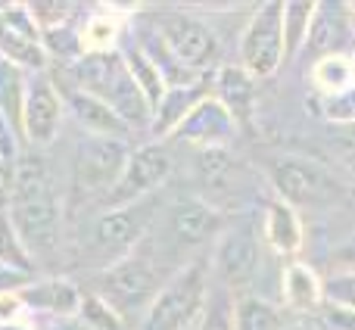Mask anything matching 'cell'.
Instances as JSON below:
<instances>
[{
	"instance_id": "cell-19",
	"label": "cell",
	"mask_w": 355,
	"mask_h": 330,
	"mask_svg": "<svg viewBox=\"0 0 355 330\" xmlns=\"http://www.w3.org/2000/svg\"><path fill=\"white\" fill-rule=\"evenodd\" d=\"M252 75L243 72L240 66H221L212 75V97L234 116V122H246L252 116V103H256V87H252Z\"/></svg>"
},
{
	"instance_id": "cell-31",
	"label": "cell",
	"mask_w": 355,
	"mask_h": 330,
	"mask_svg": "<svg viewBox=\"0 0 355 330\" xmlns=\"http://www.w3.org/2000/svg\"><path fill=\"white\" fill-rule=\"evenodd\" d=\"M19 128L10 122L6 116H0V168L10 175L12 168H16L19 156H22V150H19Z\"/></svg>"
},
{
	"instance_id": "cell-15",
	"label": "cell",
	"mask_w": 355,
	"mask_h": 330,
	"mask_svg": "<svg viewBox=\"0 0 355 330\" xmlns=\"http://www.w3.org/2000/svg\"><path fill=\"white\" fill-rule=\"evenodd\" d=\"M19 302L25 306L28 315H56V318H72L78 315V306H81V296L85 290L78 287L75 281L69 277H37L31 281L25 290H19Z\"/></svg>"
},
{
	"instance_id": "cell-17",
	"label": "cell",
	"mask_w": 355,
	"mask_h": 330,
	"mask_svg": "<svg viewBox=\"0 0 355 330\" xmlns=\"http://www.w3.org/2000/svg\"><path fill=\"white\" fill-rule=\"evenodd\" d=\"M262 237H265V246H268L275 256L293 259L296 252L302 250V240H306L300 212H296L293 206H287L284 200L268 202L265 221H262Z\"/></svg>"
},
{
	"instance_id": "cell-7",
	"label": "cell",
	"mask_w": 355,
	"mask_h": 330,
	"mask_svg": "<svg viewBox=\"0 0 355 330\" xmlns=\"http://www.w3.org/2000/svg\"><path fill=\"white\" fill-rule=\"evenodd\" d=\"M240 62L252 78H271L287 60L284 50V3H262L240 35Z\"/></svg>"
},
{
	"instance_id": "cell-4",
	"label": "cell",
	"mask_w": 355,
	"mask_h": 330,
	"mask_svg": "<svg viewBox=\"0 0 355 330\" xmlns=\"http://www.w3.org/2000/svg\"><path fill=\"white\" fill-rule=\"evenodd\" d=\"M172 275L162 271V265L150 256L144 246H137L131 256H125L122 262L110 265L106 271H100V281L94 293L103 296L125 321H137L141 324L144 312L150 309V302L156 299V293L162 290V284Z\"/></svg>"
},
{
	"instance_id": "cell-9",
	"label": "cell",
	"mask_w": 355,
	"mask_h": 330,
	"mask_svg": "<svg viewBox=\"0 0 355 330\" xmlns=\"http://www.w3.org/2000/svg\"><path fill=\"white\" fill-rule=\"evenodd\" d=\"M62 116H66V103H62L60 85H56L47 72H31L28 85H25L19 134H22L31 147L44 150L60 137Z\"/></svg>"
},
{
	"instance_id": "cell-26",
	"label": "cell",
	"mask_w": 355,
	"mask_h": 330,
	"mask_svg": "<svg viewBox=\"0 0 355 330\" xmlns=\"http://www.w3.org/2000/svg\"><path fill=\"white\" fill-rule=\"evenodd\" d=\"M28 75L31 72H25L16 62L0 56V116H6L16 128H19V119H22V100H25Z\"/></svg>"
},
{
	"instance_id": "cell-8",
	"label": "cell",
	"mask_w": 355,
	"mask_h": 330,
	"mask_svg": "<svg viewBox=\"0 0 355 330\" xmlns=\"http://www.w3.org/2000/svg\"><path fill=\"white\" fill-rule=\"evenodd\" d=\"M172 165V150L166 147V141H150L135 147L128 153V162H125L116 187L106 196V206H131V202L150 200L168 181Z\"/></svg>"
},
{
	"instance_id": "cell-24",
	"label": "cell",
	"mask_w": 355,
	"mask_h": 330,
	"mask_svg": "<svg viewBox=\"0 0 355 330\" xmlns=\"http://www.w3.org/2000/svg\"><path fill=\"white\" fill-rule=\"evenodd\" d=\"M122 53V60H125V66H128V72H131V78H135V85L141 87V94L147 97V103L156 110V103L162 100V94L168 91V85H166V78H162V72L153 66V60H150L147 53H144L141 47H137L135 41H128L125 44V50H119Z\"/></svg>"
},
{
	"instance_id": "cell-23",
	"label": "cell",
	"mask_w": 355,
	"mask_h": 330,
	"mask_svg": "<svg viewBox=\"0 0 355 330\" xmlns=\"http://www.w3.org/2000/svg\"><path fill=\"white\" fill-rule=\"evenodd\" d=\"M281 309L256 293L234 296V330H287Z\"/></svg>"
},
{
	"instance_id": "cell-36",
	"label": "cell",
	"mask_w": 355,
	"mask_h": 330,
	"mask_svg": "<svg viewBox=\"0 0 355 330\" xmlns=\"http://www.w3.org/2000/svg\"><path fill=\"white\" fill-rule=\"evenodd\" d=\"M340 259H343V262L349 265V271H355V237L343 246V250H340Z\"/></svg>"
},
{
	"instance_id": "cell-35",
	"label": "cell",
	"mask_w": 355,
	"mask_h": 330,
	"mask_svg": "<svg viewBox=\"0 0 355 330\" xmlns=\"http://www.w3.org/2000/svg\"><path fill=\"white\" fill-rule=\"evenodd\" d=\"M321 318L331 330H355V309L349 306H337V302H324Z\"/></svg>"
},
{
	"instance_id": "cell-27",
	"label": "cell",
	"mask_w": 355,
	"mask_h": 330,
	"mask_svg": "<svg viewBox=\"0 0 355 330\" xmlns=\"http://www.w3.org/2000/svg\"><path fill=\"white\" fill-rule=\"evenodd\" d=\"M312 16L315 3H309V0L284 3V50H287V60L302 53V47L309 41V28H312Z\"/></svg>"
},
{
	"instance_id": "cell-5",
	"label": "cell",
	"mask_w": 355,
	"mask_h": 330,
	"mask_svg": "<svg viewBox=\"0 0 355 330\" xmlns=\"http://www.w3.org/2000/svg\"><path fill=\"white\" fill-rule=\"evenodd\" d=\"M156 215V200H141L131 206H106L97 218L91 221V234H87V256L91 262L106 271L110 265L122 262L125 256L137 250L147 237L150 225Z\"/></svg>"
},
{
	"instance_id": "cell-10",
	"label": "cell",
	"mask_w": 355,
	"mask_h": 330,
	"mask_svg": "<svg viewBox=\"0 0 355 330\" xmlns=\"http://www.w3.org/2000/svg\"><path fill=\"white\" fill-rule=\"evenodd\" d=\"M128 141L119 137H91L81 134L78 147H75V184L85 193H103L116 187L119 175H122L125 162H128Z\"/></svg>"
},
{
	"instance_id": "cell-37",
	"label": "cell",
	"mask_w": 355,
	"mask_h": 330,
	"mask_svg": "<svg viewBox=\"0 0 355 330\" xmlns=\"http://www.w3.org/2000/svg\"><path fill=\"white\" fill-rule=\"evenodd\" d=\"M0 330H31L28 327V321H0Z\"/></svg>"
},
{
	"instance_id": "cell-30",
	"label": "cell",
	"mask_w": 355,
	"mask_h": 330,
	"mask_svg": "<svg viewBox=\"0 0 355 330\" xmlns=\"http://www.w3.org/2000/svg\"><path fill=\"white\" fill-rule=\"evenodd\" d=\"M321 119L340 128H355V85L331 97H321Z\"/></svg>"
},
{
	"instance_id": "cell-22",
	"label": "cell",
	"mask_w": 355,
	"mask_h": 330,
	"mask_svg": "<svg viewBox=\"0 0 355 330\" xmlns=\"http://www.w3.org/2000/svg\"><path fill=\"white\" fill-rule=\"evenodd\" d=\"M346 37V10L334 3H315L312 28H309V41L302 50H312L315 60L331 53H343L340 41Z\"/></svg>"
},
{
	"instance_id": "cell-33",
	"label": "cell",
	"mask_w": 355,
	"mask_h": 330,
	"mask_svg": "<svg viewBox=\"0 0 355 330\" xmlns=\"http://www.w3.org/2000/svg\"><path fill=\"white\" fill-rule=\"evenodd\" d=\"M31 281H37V271H25V268H16V265L0 262V296L19 293V290H25Z\"/></svg>"
},
{
	"instance_id": "cell-29",
	"label": "cell",
	"mask_w": 355,
	"mask_h": 330,
	"mask_svg": "<svg viewBox=\"0 0 355 330\" xmlns=\"http://www.w3.org/2000/svg\"><path fill=\"white\" fill-rule=\"evenodd\" d=\"M78 321L91 330H128V321L94 290H85V296H81Z\"/></svg>"
},
{
	"instance_id": "cell-40",
	"label": "cell",
	"mask_w": 355,
	"mask_h": 330,
	"mask_svg": "<svg viewBox=\"0 0 355 330\" xmlns=\"http://www.w3.org/2000/svg\"><path fill=\"white\" fill-rule=\"evenodd\" d=\"M349 60H352V69H355V50H352V53H349Z\"/></svg>"
},
{
	"instance_id": "cell-38",
	"label": "cell",
	"mask_w": 355,
	"mask_h": 330,
	"mask_svg": "<svg viewBox=\"0 0 355 330\" xmlns=\"http://www.w3.org/2000/svg\"><path fill=\"white\" fill-rule=\"evenodd\" d=\"M6 187H10V175H6V171L0 168V200L6 196Z\"/></svg>"
},
{
	"instance_id": "cell-20",
	"label": "cell",
	"mask_w": 355,
	"mask_h": 330,
	"mask_svg": "<svg viewBox=\"0 0 355 330\" xmlns=\"http://www.w3.org/2000/svg\"><path fill=\"white\" fill-rule=\"evenodd\" d=\"M206 94H209L206 81L184 85V87H168V91L162 94V100L156 103V110H153L150 134H153L156 141H168V137H172V131L184 122V119H187V112L193 110V106L200 103Z\"/></svg>"
},
{
	"instance_id": "cell-13",
	"label": "cell",
	"mask_w": 355,
	"mask_h": 330,
	"mask_svg": "<svg viewBox=\"0 0 355 330\" xmlns=\"http://www.w3.org/2000/svg\"><path fill=\"white\" fill-rule=\"evenodd\" d=\"M271 184H275L277 196H281L287 206H312L321 202L331 193V177L318 168V165L287 156V159H277L271 168Z\"/></svg>"
},
{
	"instance_id": "cell-1",
	"label": "cell",
	"mask_w": 355,
	"mask_h": 330,
	"mask_svg": "<svg viewBox=\"0 0 355 330\" xmlns=\"http://www.w3.org/2000/svg\"><path fill=\"white\" fill-rule=\"evenodd\" d=\"M3 209L35 268L62 252V193L41 156H19Z\"/></svg>"
},
{
	"instance_id": "cell-39",
	"label": "cell",
	"mask_w": 355,
	"mask_h": 330,
	"mask_svg": "<svg viewBox=\"0 0 355 330\" xmlns=\"http://www.w3.org/2000/svg\"><path fill=\"white\" fill-rule=\"evenodd\" d=\"M287 330H321L318 324H309V321H302V324H290Z\"/></svg>"
},
{
	"instance_id": "cell-34",
	"label": "cell",
	"mask_w": 355,
	"mask_h": 330,
	"mask_svg": "<svg viewBox=\"0 0 355 330\" xmlns=\"http://www.w3.org/2000/svg\"><path fill=\"white\" fill-rule=\"evenodd\" d=\"M25 321H28L31 330H91L78 321V315L72 318H56V315H28L25 312Z\"/></svg>"
},
{
	"instance_id": "cell-14",
	"label": "cell",
	"mask_w": 355,
	"mask_h": 330,
	"mask_svg": "<svg viewBox=\"0 0 355 330\" xmlns=\"http://www.w3.org/2000/svg\"><path fill=\"white\" fill-rule=\"evenodd\" d=\"M166 234L175 246L193 250L221 234V215L202 200H178L166 212Z\"/></svg>"
},
{
	"instance_id": "cell-6",
	"label": "cell",
	"mask_w": 355,
	"mask_h": 330,
	"mask_svg": "<svg viewBox=\"0 0 355 330\" xmlns=\"http://www.w3.org/2000/svg\"><path fill=\"white\" fill-rule=\"evenodd\" d=\"M153 31L166 44L168 53L175 56L178 66H184L200 78L218 62L221 47L215 31L190 12H162V16H156Z\"/></svg>"
},
{
	"instance_id": "cell-28",
	"label": "cell",
	"mask_w": 355,
	"mask_h": 330,
	"mask_svg": "<svg viewBox=\"0 0 355 330\" xmlns=\"http://www.w3.org/2000/svg\"><path fill=\"white\" fill-rule=\"evenodd\" d=\"M196 330H234V293L221 284H212L206 296Z\"/></svg>"
},
{
	"instance_id": "cell-32",
	"label": "cell",
	"mask_w": 355,
	"mask_h": 330,
	"mask_svg": "<svg viewBox=\"0 0 355 330\" xmlns=\"http://www.w3.org/2000/svg\"><path fill=\"white\" fill-rule=\"evenodd\" d=\"M324 296H327V302L355 309V271H340V275L327 277L324 281Z\"/></svg>"
},
{
	"instance_id": "cell-21",
	"label": "cell",
	"mask_w": 355,
	"mask_h": 330,
	"mask_svg": "<svg viewBox=\"0 0 355 330\" xmlns=\"http://www.w3.org/2000/svg\"><path fill=\"white\" fill-rule=\"evenodd\" d=\"M125 10L116 6H100L81 22V53H112L119 50V37H122Z\"/></svg>"
},
{
	"instance_id": "cell-12",
	"label": "cell",
	"mask_w": 355,
	"mask_h": 330,
	"mask_svg": "<svg viewBox=\"0 0 355 330\" xmlns=\"http://www.w3.org/2000/svg\"><path fill=\"white\" fill-rule=\"evenodd\" d=\"M259 240L252 237V231L246 227H234V231H221L218 243L212 250V277L225 290H240L256 277L259 271Z\"/></svg>"
},
{
	"instance_id": "cell-11",
	"label": "cell",
	"mask_w": 355,
	"mask_h": 330,
	"mask_svg": "<svg viewBox=\"0 0 355 330\" xmlns=\"http://www.w3.org/2000/svg\"><path fill=\"white\" fill-rule=\"evenodd\" d=\"M234 137H237V122H234V116L212 94H206V97L187 112V119L172 131L168 141L187 144V147L200 150V153H218V150L231 147Z\"/></svg>"
},
{
	"instance_id": "cell-18",
	"label": "cell",
	"mask_w": 355,
	"mask_h": 330,
	"mask_svg": "<svg viewBox=\"0 0 355 330\" xmlns=\"http://www.w3.org/2000/svg\"><path fill=\"white\" fill-rule=\"evenodd\" d=\"M281 296L284 306L293 312H321L327 302L324 296V277H318V271L309 268L302 262H290L281 271Z\"/></svg>"
},
{
	"instance_id": "cell-16",
	"label": "cell",
	"mask_w": 355,
	"mask_h": 330,
	"mask_svg": "<svg viewBox=\"0 0 355 330\" xmlns=\"http://www.w3.org/2000/svg\"><path fill=\"white\" fill-rule=\"evenodd\" d=\"M62 103H66V112L72 116V122L78 125L85 134H91V137H119V141L128 137L131 128L103 103V100L91 97V94L78 91V87H66V91H62Z\"/></svg>"
},
{
	"instance_id": "cell-3",
	"label": "cell",
	"mask_w": 355,
	"mask_h": 330,
	"mask_svg": "<svg viewBox=\"0 0 355 330\" xmlns=\"http://www.w3.org/2000/svg\"><path fill=\"white\" fill-rule=\"evenodd\" d=\"M212 287V268L206 256H196L172 271L150 309L144 312L137 330H190L200 321Z\"/></svg>"
},
{
	"instance_id": "cell-2",
	"label": "cell",
	"mask_w": 355,
	"mask_h": 330,
	"mask_svg": "<svg viewBox=\"0 0 355 330\" xmlns=\"http://www.w3.org/2000/svg\"><path fill=\"white\" fill-rule=\"evenodd\" d=\"M66 69L72 87L103 100L131 131L147 128L153 122V106L147 103L141 87L135 85L119 50H112V53H85L75 62H69Z\"/></svg>"
},
{
	"instance_id": "cell-25",
	"label": "cell",
	"mask_w": 355,
	"mask_h": 330,
	"mask_svg": "<svg viewBox=\"0 0 355 330\" xmlns=\"http://www.w3.org/2000/svg\"><path fill=\"white\" fill-rule=\"evenodd\" d=\"M312 85L318 87L321 97H331V94H340L346 87L355 85V69L349 53H331L315 60L312 66Z\"/></svg>"
}]
</instances>
